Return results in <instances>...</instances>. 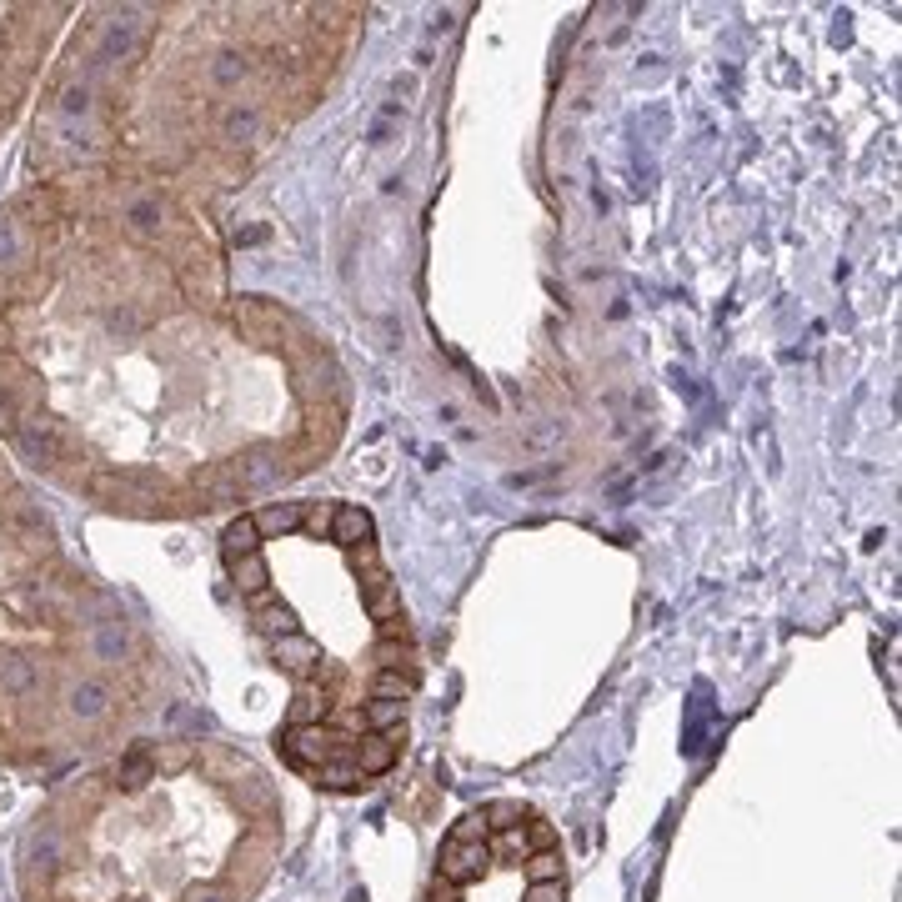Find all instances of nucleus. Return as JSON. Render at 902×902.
<instances>
[{"mask_svg": "<svg viewBox=\"0 0 902 902\" xmlns=\"http://www.w3.org/2000/svg\"><path fill=\"white\" fill-rule=\"evenodd\" d=\"M281 752L291 757V767H311V772H316L321 762L351 757L356 742H351V732H341V727H331V722H311V727H286Z\"/></svg>", "mask_w": 902, "mask_h": 902, "instance_id": "nucleus-1", "label": "nucleus"}, {"mask_svg": "<svg viewBox=\"0 0 902 902\" xmlns=\"http://www.w3.org/2000/svg\"><path fill=\"white\" fill-rule=\"evenodd\" d=\"M487 862H492V847H487V842H451V837H446V847H441V872H436V877L467 887V882H477V877L487 872Z\"/></svg>", "mask_w": 902, "mask_h": 902, "instance_id": "nucleus-2", "label": "nucleus"}, {"mask_svg": "<svg viewBox=\"0 0 902 902\" xmlns=\"http://www.w3.org/2000/svg\"><path fill=\"white\" fill-rule=\"evenodd\" d=\"M361 602H366L371 622L401 617V582H391L386 567H371V572H361Z\"/></svg>", "mask_w": 902, "mask_h": 902, "instance_id": "nucleus-3", "label": "nucleus"}, {"mask_svg": "<svg viewBox=\"0 0 902 902\" xmlns=\"http://www.w3.org/2000/svg\"><path fill=\"white\" fill-rule=\"evenodd\" d=\"M401 727H391V732H366L361 742H356V767L366 772V777H381V772H391L396 767V752H401Z\"/></svg>", "mask_w": 902, "mask_h": 902, "instance_id": "nucleus-4", "label": "nucleus"}, {"mask_svg": "<svg viewBox=\"0 0 902 902\" xmlns=\"http://www.w3.org/2000/svg\"><path fill=\"white\" fill-rule=\"evenodd\" d=\"M336 712V692L321 687L316 677H301L296 697H291V727H311V722H331Z\"/></svg>", "mask_w": 902, "mask_h": 902, "instance_id": "nucleus-5", "label": "nucleus"}, {"mask_svg": "<svg viewBox=\"0 0 902 902\" xmlns=\"http://www.w3.org/2000/svg\"><path fill=\"white\" fill-rule=\"evenodd\" d=\"M331 542H336V547H346V552L371 547V542H376V522H371V512H366V507H346V502H341L336 527H331Z\"/></svg>", "mask_w": 902, "mask_h": 902, "instance_id": "nucleus-6", "label": "nucleus"}, {"mask_svg": "<svg viewBox=\"0 0 902 902\" xmlns=\"http://www.w3.org/2000/svg\"><path fill=\"white\" fill-rule=\"evenodd\" d=\"M276 662H281L291 677H311L316 662H321V647H316L311 637H301V632H286V637H276Z\"/></svg>", "mask_w": 902, "mask_h": 902, "instance_id": "nucleus-7", "label": "nucleus"}, {"mask_svg": "<svg viewBox=\"0 0 902 902\" xmlns=\"http://www.w3.org/2000/svg\"><path fill=\"white\" fill-rule=\"evenodd\" d=\"M251 612H256V627H261V632H271V637L296 632V612H291L286 602H276V592H271V587H266L261 597H251Z\"/></svg>", "mask_w": 902, "mask_h": 902, "instance_id": "nucleus-8", "label": "nucleus"}, {"mask_svg": "<svg viewBox=\"0 0 902 902\" xmlns=\"http://www.w3.org/2000/svg\"><path fill=\"white\" fill-rule=\"evenodd\" d=\"M251 552H261L256 517H236V522L221 532V557H226V567H231V562H241V557H251Z\"/></svg>", "mask_w": 902, "mask_h": 902, "instance_id": "nucleus-9", "label": "nucleus"}, {"mask_svg": "<svg viewBox=\"0 0 902 902\" xmlns=\"http://www.w3.org/2000/svg\"><path fill=\"white\" fill-rule=\"evenodd\" d=\"M371 777L356 767V757H336V762H321L316 767V787H326V792H356V787H366Z\"/></svg>", "mask_w": 902, "mask_h": 902, "instance_id": "nucleus-10", "label": "nucleus"}, {"mask_svg": "<svg viewBox=\"0 0 902 902\" xmlns=\"http://www.w3.org/2000/svg\"><path fill=\"white\" fill-rule=\"evenodd\" d=\"M301 512H306V502H271V507L256 517V532H261V537H286V532H301Z\"/></svg>", "mask_w": 902, "mask_h": 902, "instance_id": "nucleus-11", "label": "nucleus"}, {"mask_svg": "<svg viewBox=\"0 0 902 902\" xmlns=\"http://www.w3.org/2000/svg\"><path fill=\"white\" fill-rule=\"evenodd\" d=\"M231 582H236V592H241V597H261V592L271 587V567H266V557H261V552H251V557L231 562Z\"/></svg>", "mask_w": 902, "mask_h": 902, "instance_id": "nucleus-12", "label": "nucleus"}, {"mask_svg": "<svg viewBox=\"0 0 902 902\" xmlns=\"http://www.w3.org/2000/svg\"><path fill=\"white\" fill-rule=\"evenodd\" d=\"M361 722H366V732H391V727H401V722H406V702L371 697V702H361Z\"/></svg>", "mask_w": 902, "mask_h": 902, "instance_id": "nucleus-13", "label": "nucleus"}, {"mask_svg": "<svg viewBox=\"0 0 902 902\" xmlns=\"http://www.w3.org/2000/svg\"><path fill=\"white\" fill-rule=\"evenodd\" d=\"M336 512H341V502H306V512H301V532H306V537H316V542H331Z\"/></svg>", "mask_w": 902, "mask_h": 902, "instance_id": "nucleus-14", "label": "nucleus"}, {"mask_svg": "<svg viewBox=\"0 0 902 902\" xmlns=\"http://www.w3.org/2000/svg\"><path fill=\"white\" fill-rule=\"evenodd\" d=\"M371 657H376V672H411V677H416V652H411V642H376Z\"/></svg>", "mask_w": 902, "mask_h": 902, "instance_id": "nucleus-15", "label": "nucleus"}, {"mask_svg": "<svg viewBox=\"0 0 902 902\" xmlns=\"http://www.w3.org/2000/svg\"><path fill=\"white\" fill-rule=\"evenodd\" d=\"M487 847H492V857H507V862H527V857H532V842H527V827H522V822H517V827H502Z\"/></svg>", "mask_w": 902, "mask_h": 902, "instance_id": "nucleus-16", "label": "nucleus"}, {"mask_svg": "<svg viewBox=\"0 0 902 902\" xmlns=\"http://www.w3.org/2000/svg\"><path fill=\"white\" fill-rule=\"evenodd\" d=\"M371 697H391V702H411L416 697V677L411 672H376Z\"/></svg>", "mask_w": 902, "mask_h": 902, "instance_id": "nucleus-17", "label": "nucleus"}, {"mask_svg": "<svg viewBox=\"0 0 902 902\" xmlns=\"http://www.w3.org/2000/svg\"><path fill=\"white\" fill-rule=\"evenodd\" d=\"M156 777V752H131L121 767H116V782L121 787H146Z\"/></svg>", "mask_w": 902, "mask_h": 902, "instance_id": "nucleus-18", "label": "nucleus"}, {"mask_svg": "<svg viewBox=\"0 0 902 902\" xmlns=\"http://www.w3.org/2000/svg\"><path fill=\"white\" fill-rule=\"evenodd\" d=\"M522 867H527V877H532V882H562V852H557V847L532 852Z\"/></svg>", "mask_w": 902, "mask_h": 902, "instance_id": "nucleus-19", "label": "nucleus"}, {"mask_svg": "<svg viewBox=\"0 0 902 902\" xmlns=\"http://www.w3.org/2000/svg\"><path fill=\"white\" fill-rule=\"evenodd\" d=\"M451 842H492V827H487V812H467L457 827H451Z\"/></svg>", "mask_w": 902, "mask_h": 902, "instance_id": "nucleus-20", "label": "nucleus"}, {"mask_svg": "<svg viewBox=\"0 0 902 902\" xmlns=\"http://www.w3.org/2000/svg\"><path fill=\"white\" fill-rule=\"evenodd\" d=\"M522 822V802H492L487 807V827L502 832V827H517Z\"/></svg>", "mask_w": 902, "mask_h": 902, "instance_id": "nucleus-21", "label": "nucleus"}, {"mask_svg": "<svg viewBox=\"0 0 902 902\" xmlns=\"http://www.w3.org/2000/svg\"><path fill=\"white\" fill-rule=\"evenodd\" d=\"M522 827H527V842H532V852H547V847H557V827H552V822L532 817V822H522Z\"/></svg>", "mask_w": 902, "mask_h": 902, "instance_id": "nucleus-22", "label": "nucleus"}, {"mask_svg": "<svg viewBox=\"0 0 902 902\" xmlns=\"http://www.w3.org/2000/svg\"><path fill=\"white\" fill-rule=\"evenodd\" d=\"M376 642H411V622H406V612H401V617L376 622Z\"/></svg>", "mask_w": 902, "mask_h": 902, "instance_id": "nucleus-23", "label": "nucleus"}, {"mask_svg": "<svg viewBox=\"0 0 902 902\" xmlns=\"http://www.w3.org/2000/svg\"><path fill=\"white\" fill-rule=\"evenodd\" d=\"M567 897V882H532L522 902H562Z\"/></svg>", "mask_w": 902, "mask_h": 902, "instance_id": "nucleus-24", "label": "nucleus"}, {"mask_svg": "<svg viewBox=\"0 0 902 902\" xmlns=\"http://www.w3.org/2000/svg\"><path fill=\"white\" fill-rule=\"evenodd\" d=\"M426 902H462V887L446 882V877H436V882L426 887Z\"/></svg>", "mask_w": 902, "mask_h": 902, "instance_id": "nucleus-25", "label": "nucleus"}, {"mask_svg": "<svg viewBox=\"0 0 902 902\" xmlns=\"http://www.w3.org/2000/svg\"><path fill=\"white\" fill-rule=\"evenodd\" d=\"M346 557H351L356 577H361V572H371V567H381V557H376V542H371V547H356V552H346Z\"/></svg>", "mask_w": 902, "mask_h": 902, "instance_id": "nucleus-26", "label": "nucleus"}, {"mask_svg": "<svg viewBox=\"0 0 902 902\" xmlns=\"http://www.w3.org/2000/svg\"><path fill=\"white\" fill-rule=\"evenodd\" d=\"M106 702H101V687H81L76 692V712H86V717H96Z\"/></svg>", "mask_w": 902, "mask_h": 902, "instance_id": "nucleus-27", "label": "nucleus"}]
</instances>
